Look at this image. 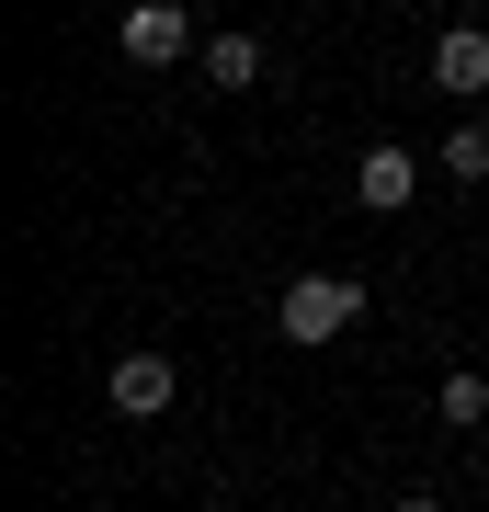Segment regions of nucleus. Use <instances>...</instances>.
Wrapping results in <instances>:
<instances>
[{
	"label": "nucleus",
	"mask_w": 489,
	"mask_h": 512,
	"mask_svg": "<svg viewBox=\"0 0 489 512\" xmlns=\"http://www.w3.org/2000/svg\"><path fill=\"white\" fill-rule=\"evenodd\" d=\"M103 399L126 410V421H160V410L182 399V365H171V353H114V376H103Z\"/></svg>",
	"instance_id": "3"
},
{
	"label": "nucleus",
	"mask_w": 489,
	"mask_h": 512,
	"mask_svg": "<svg viewBox=\"0 0 489 512\" xmlns=\"http://www.w3.org/2000/svg\"><path fill=\"white\" fill-rule=\"evenodd\" d=\"M194 69L217 80V92H262V69H273V57H262V35H205Z\"/></svg>",
	"instance_id": "6"
},
{
	"label": "nucleus",
	"mask_w": 489,
	"mask_h": 512,
	"mask_svg": "<svg viewBox=\"0 0 489 512\" xmlns=\"http://www.w3.org/2000/svg\"><path fill=\"white\" fill-rule=\"evenodd\" d=\"M273 319H285V342H296V353L342 342V330L364 319V274H296V285H285V308H273Z\"/></svg>",
	"instance_id": "1"
},
{
	"label": "nucleus",
	"mask_w": 489,
	"mask_h": 512,
	"mask_svg": "<svg viewBox=\"0 0 489 512\" xmlns=\"http://www.w3.org/2000/svg\"><path fill=\"white\" fill-rule=\"evenodd\" d=\"M171 512H194V501H171Z\"/></svg>",
	"instance_id": "10"
},
{
	"label": "nucleus",
	"mask_w": 489,
	"mask_h": 512,
	"mask_svg": "<svg viewBox=\"0 0 489 512\" xmlns=\"http://www.w3.org/2000/svg\"><path fill=\"white\" fill-rule=\"evenodd\" d=\"M433 421H444V433H478V421H489V376H478V365L433 376Z\"/></svg>",
	"instance_id": "7"
},
{
	"label": "nucleus",
	"mask_w": 489,
	"mask_h": 512,
	"mask_svg": "<svg viewBox=\"0 0 489 512\" xmlns=\"http://www.w3.org/2000/svg\"><path fill=\"white\" fill-rule=\"evenodd\" d=\"M114 46H126L137 69H182V57H205V35H194V12H182V0H137V12L114 23Z\"/></svg>",
	"instance_id": "2"
},
{
	"label": "nucleus",
	"mask_w": 489,
	"mask_h": 512,
	"mask_svg": "<svg viewBox=\"0 0 489 512\" xmlns=\"http://www.w3.org/2000/svg\"><path fill=\"white\" fill-rule=\"evenodd\" d=\"M433 92H455V103L489 92V23H444L433 35Z\"/></svg>",
	"instance_id": "5"
},
{
	"label": "nucleus",
	"mask_w": 489,
	"mask_h": 512,
	"mask_svg": "<svg viewBox=\"0 0 489 512\" xmlns=\"http://www.w3.org/2000/svg\"><path fill=\"white\" fill-rule=\"evenodd\" d=\"M399 512H444V501H399Z\"/></svg>",
	"instance_id": "9"
},
{
	"label": "nucleus",
	"mask_w": 489,
	"mask_h": 512,
	"mask_svg": "<svg viewBox=\"0 0 489 512\" xmlns=\"http://www.w3.org/2000/svg\"><path fill=\"white\" fill-rule=\"evenodd\" d=\"M421 171H433V160H421V148H399V137H376V148H364V160H353V194L376 205V217H399V205L421 194Z\"/></svg>",
	"instance_id": "4"
},
{
	"label": "nucleus",
	"mask_w": 489,
	"mask_h": 512,
	"mask_svg": "<svg viewBox=\"0 0 489 512\" xmlns=\"http://www.w3.org/2000/svg\"><path fill=\"white\" fill-rule=\"evenodd\" d=\"M433 171H444V183H489V137H478V126H455V137L433 148Z\"/></svg>",
	"instance_id": "8"
}]
</instances>
